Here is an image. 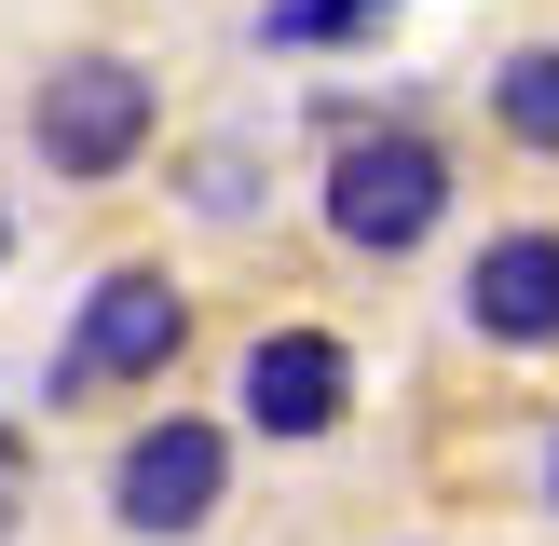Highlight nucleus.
Returning a JSON list of instances; mask_svg holds the SVG:
<instances>
[{
	"label": "nucleus",
	"mask_w": 559,
	"mask_h": 546,
	"mask_svg": "<svg viewBox=\"0 0 559 546\" xmlns=\"http://www.w3.org/2000/svg\"><path fill=\"white\" fill-rule=\"evenodd\" d=\"M451 328H464L478 355L546 369V355H559V218H491V233L464 246V273H451Z\"/></svg>",
	"instance_id": "nucleus-6"
},
{
	"label": "nucleus",
	"mask_w": 559,
	"mask_h": 546,
	"mask_svg": "<svg viewBox=\"0 0 559 546\" xmlns=\"http://www.w3.org/2000/svg\"><path fill=\"white\" fill-rule=\"evenodd\" d=\"M191 355V287L164 260H109L96 287L69 300V342H55L41 396L55 410H96V396H164V369Z\"/></svg>",
	"instance_id": "nucleus-3"
},
{
	"label": "nucleus",
	"mask_w": 559,
	"mask_h": 546,
	"mask_svg": "<svg viewBox=\"0 0 559 546\" xmlns=\"http://www.w3.org/2000/svg\"><path fill=\"white\" fill-rule=\"evenodd\" d=\"M27 506H41V451H27V437L0 424V546L27 533Z\"/></svg>",
	"instance_id": "nucleus-10"
},
{
	"label": "nucleus",
	"mask_w": 559,
	"mask_h": 546,
	"mask_svg": "<svg viewBox=\"0 0 559 546\" xmlns=\"http://www.w3.org/2000/svg\"><path fill=\"white\" fill-rule=\"evenodd\" d=\"M533 491H546V519H559V410H546V437H533Z\"/></svg>",
	"instance_id": "nucleus-11"
},
{
	"label": "nucleus",
	"mask_w": 559,
	"mask_h": 546,
	"mask_svg": "<svg viewBox=\"0 0 559 546\" xmlns=\"http://www.w3.org/2000/svg\"><path fill=\"white\" fill-rule=\"evenodd\" d=\"M0 260H14V191H0Z\"/></svg>",
	"instance_id": "nucleus-12"
},
{
	"label": "nucleus",
	"mask_w": 559,
	"mask_h": 546,
	"mask_svg": "<svg viewBox=\"0 0 559 546\" xmlns=\"http://www.w3.org/2000/svg\"><path fill=\"white\" fill-rule=\"evenodd\" d=\"M355 396H369V369L328 314H273L233 355V437H260V451H328L355 424Z\"/></svg>",
	"instance_id": "nucleus-4"
},
{
	"label": "nucleus",
	"mask_w": 559,
	"mask_h": 546,
	"mask_svg": "<svg viewBox=\"0 0 559 546\" xmlns=\"http://www.w3.org/2000/svg\"><path fill=\"white\" fill-rule=\"evenodd\" d=\"M409 546H424V533H409Z\"/></svg>",
	"instance_id": "nucleus-13"
},
{
	"label": "nucleus",
	"mask_w": 559,
	"mask_h": 546,
	"mask_svg": "<svg viewBox=\"0 0 559 546\" xmlns=\"http://www.w3.org/2000/svg\"><path fill=\"white\" fill-rule=\"evenodd\" d=\"M109 519H123L136 546H191L218 506H233V424L218 410H136L123 437H109Z\"/></svg>",
	"instance_id": "nucleus-5"
},
{
	"label": "nucleus",
	"mask_w": 559,
	"mask_h": 546,
	"mask_svg": "<svg viewBox=\"0 0 559 546\" xmlns=\"http://www.w3.org/2000/svg\"><path fill=\"white\" fill-rule=\"evenodd\" d=\"M178 191H191V218L246 233V218H260V151H246V136H205V151H178Z\"/></svg>",
	"instance_id": "nucleus-8"
},
{
	"label": "nucleus",
	"mask_w": 559,
	"mask_h": 546,
	"mask_svg": "<svg viewBox=\"0 0 559 546\" xmlns=\"http://www.w3.org/2000/svg\"><path fill=\"white\" fill-rule=\"evenodd\" d=\"M396 0H260V41H287V55H314V41H355V27H382Z\"/></svg>",
	"instance_id": "nucleus-9"
},
{
	"label": "nucleus",
	"mask_w": 559,
	"mask_h": 546,
	"mask_svg": "<svg viewBox=\"0 0 559 546\" xmlns=\"http://www.w3.org/2000/svg\"><path fill=\"white\" fill-rule=\"evenodd\" d=\"M464 218V151L424 123V109H342L328 123V164H314V233L342 260H424L437 233Z\"/></svg>",
	"instance_id": "nucleus-1"
},
{
	"label": "nucleus",
	"mask_w": 559,
	"mask_h": 546,
	"mask_svg": "<svg viewBox=\"0 0 559 546\" xmlns=\"http://www.w3.org/2000/svg\"><path fill=\"white\" fill-rule=\"evenodd\" d=\"M27 151H41L55 191H123L136 164L164 151V69L123 41H82L27 82Z\"/></svg>",
	"instance_id": "nucleus-2"
},
{
	"label": "nucleus",
	"mask_w": 559,
	"mask_h": 546,
	"mask_svg": "<svg viewBox=\"0 0 559 546\" xmlns=\"http://www.w3.org/2000/svg\"><path fill=\"white\" fill-rule=\"evenodd\" d=\"M478 109H491V136H506L519 164H559V27H546V41H506V55H491Z\"/></svg>",
	"instance_id": "nucleus-7"
}]
</instances>
